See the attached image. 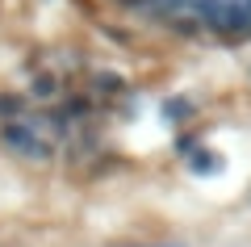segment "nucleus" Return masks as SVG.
Returning <instances> with one entry per match:
<instances>
[{
	"mask_svg": "<svg viewBox=\"0 0 251 247\" xmlns=\"http://www.w3.org/2000/svg\"><path fill=\"white\" fill-rule=\"evenodd\" d=\"M4 142H9L13 151H21V155H34V159H46V155H50V147L34 134V126H21L17 117L4 122Z\"/></svg>",
	"mask_w": 251,
	"mask_h": 247,
	"instance_id": "1",
	"label": "nucleus"
},
{
	"mask_svg": "<svg viewBox=\"0 0 251 247\" xmlns=\"http://www.w3.org/2000/svg\"><path fill=\"white\" fill-rule=\"evenodd\" d=\"M218 168H222V155H214V151H197L188 159V172H197V176H214Z\"/></svg>",
	"mask_w": 251,
	"mask_h": 247,
	"instance_id": "2",
	"label": "nucleus"
},
{
	"mask_svg": "<svg viewBox=\"0 0 251 247\" xmlns=\"http://www.w3.org/2000/svg\"><path fill=\"white\" fill-rule=\"evenodd\" d=\"M54 88H59V80H54V76H38L34 80V92H38V97H54Z\"/></svg>",
	"mask_w": 251,
	"mask_h": 247,
	"instance_id": "3",
	"label": "nucleus"
},
{
	"mask_svg": "<svg viewBox=\"0 0 251 247\" xmlns=\"http://www.w3.org/2000/svg\"><path fill=\"white\" fill-rule=\"evenodd\" d=\"M0 113H4V117L17 113V117H21V101H17V97H0Z\"/></svg>",
	"mask_w": 251,
	"mask_h": 247,
	"instance_id": "4",
	"label": "nucleus"
},
{
	"mask_svg": "<svg viewBox=\"0 0 251 247\" xmlns=\"http://www.w3.org/2000/svg\"><path fill=\"white\" fill-rule=\"evenodd\" d=\"M168 113H172V117H188V113H193V109H188L184 101H172V105H168Z\"/></svg>",
	"mask_w": 251,
	"mask_h": 247,
	"instance_id": "5",
	"label": "nucleus"
}]
</instances>
